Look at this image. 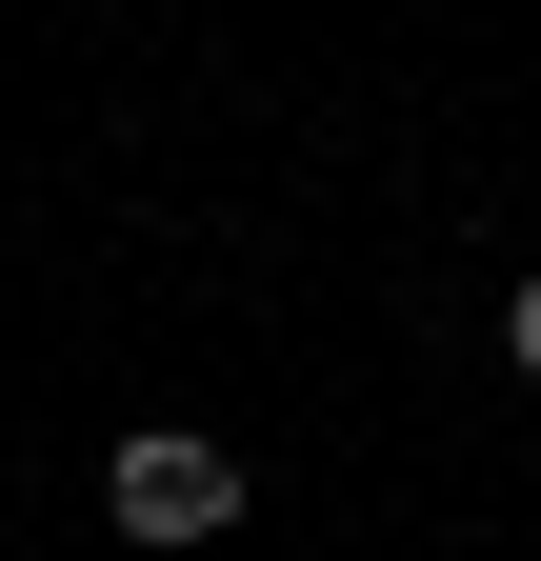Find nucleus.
<instances>
[{"label": "nucleus", "mask_w": 541, "mask_h": 561, "mask_svg": "<svg viewBox=\"0 0 541 561\" xmlns=\"http://www.w3.org/2000/svg\"><path fill=\"white\" fill-rule=\"evenodd\" d=\"M101 502H120V541H221L241 522V461L200 442V421H141V442L101 461Z\"/></svg>", "instance_id": "f257e3e1"}, {"label": "nucleus", "mask_w": 541, "mask_h": 561, "mask_svg": "<svg viewBox=\"0 0 541 561\" xmlns=\"http://www.w3.org/2000/svg\"><path fill=\"white\" fill-rule=\"evenodd\" d=\"M502 341H521V381H541V280H521V301H502Z\"/></svg>", "instance_id": "f03ea898"}]
</instances>
